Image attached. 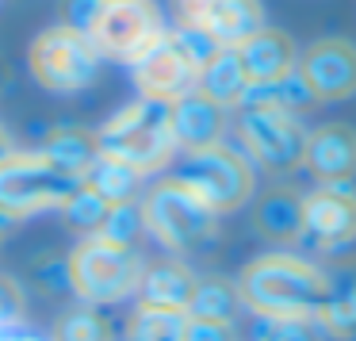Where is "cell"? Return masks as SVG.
<instances>
[{
  "label": "cell",
  "instance_id": "ffe728a7",
  "mask_svg": "<svg viewBox=\"0 0 356 341\" xmlns=\"http://www.w3.org/2000/svg\"><path fill=\"white\" fill-rule=\"evenodd\" d=\"M39 154L47 157L50 165H58L70 177H85L88 169L100 157V146H96V131H81V127H62V131L47 134V142L39 146Z\"/></svg>",
  "mask_w": 356,
  "mask_h": 341
},
{
  "label": "cell",
  "instance_id": "9a60e30c",
  "mask_svg": "<svg viewBox=\"0 0 356 341\" xmlns=\"http://www.w3.org/2000/svg\"><path fill=\"white\" fill-rule=\"evenodd\" d=\"M234 50H238V58H241L249 88L276 85V81H284L287 73H295V65H299V50H295L291 35L276 31V27H261V31H253Z\"/></svg>",
  "mask_w": 356,
  "mask_h": 341
},
{
  "label": "cell",
  "instance_id": "484cf974",
  "mask_svg": "<svg viewBox=\"0 0 356 341\" xmlns=\"http://www.w3.org/2000/svg\"><path fill=\"white\" fill-rule=\"evenodd\" d=\"M54 341H111V333L96 310H73L54 326Z\"/></svg>",
  "mask_w": 356,
  "mask_h": 341
},
{
  "label": "cell",
  "instance_id": "f1b7e54d",
  "mask_svg": "<svg viewBox=\"0 0 356 341\" xmlns=\"http://www.w3.org/2000/svg\"><path fill=\"white\" fill-rule=\"evenodd\" d=\"M96 12H100V0H65V27H73V31L88 35V27H92Z\"/></svg>",
  "mask_w": 356,
  "mask_h": 341
},
{
  "label": "cell",
  "instance_id": "9c48e42d",
  "mask_svg": "<svg viewBox=\"0 0 356 341\" xmlns=\"http://www.w3.org/2000/svg\"><path fill=\"white\" fill-rule=\"evenodd\" d=\"M100 62L104 58L96 54L88 35L73 31L65 24L42 31L31 42V54H27L31 77L50 93H81V88H88L100 77Z\"/></svg>",
  "mask_w": 356,
  "mask_h": 341
},
{
  "label": "cell",
  "instance_id": "4fadbf2b",
  "mask_svg": "<svg viewBox=\"0 0 356 341\" xmlns=\"http://www.w3.org/2000/svg\"><path fill=\"white\" fill-rule=\"evenodd\" d=\"M299 77L314 100H348L356 96V47L348 39H318L302 50Z\"/></svg>",
  "mask_w": 356,
  "mask_h": 341
},
{
  "label": "cell",
  "instance_id": "4dcf8cb0",
  "mask_svg": "<svg viewBox=\"0 0 356 341\" xmlns=\"http://www.w3.org/2000/svg\"><path fill=\"white\" fill-rule=\"evenodd\" d=\"M8 154H16V142H12V134L4 131V127H0V161H4Z\"/></svg>",
  "mask_w": 356,
  "mask_h": 341
},
{
  "label": "cell",
  "instance_id": "1f68e13d",
  "mask_svg": "<svg viewBox=\"0 0 356 341\" xmlns=\"http://www.w3.org/2000/svg\"><path fill=\"white\" fill-rule=\"evenodd\" d=\"M4 226H8V219H4V215H0V234H4Z\"/></svg>",
  "mask_w": 356,
  "mask_h": 341
},
{
  "label": "cell",
  "instance_id": "30bf717a",
  "mask_svg": "<svg viewBox=\"0 0 356 341\" xmlns=\"http://www.w3.org/2000/svg\"><path fill=\"white\" fill-rule=\"evenodd\" d=\"M165 35V19L154 0H100L88 42L100 58L131 65L142 50H149Z\"/></svg>",
  "mask_w": 356,
  "mask_h": 341
},
{
  "label": "cell",
  "instance_id": "f546056e",
  "mask_svg": "<svg viewBox=\"0 0 356 341\" xmlns=\"http://www.w3.org/2000/svg\"><path fill=\"white\" fill-rule=\"evenodd\" d=\"M184 341H234V330L222 326V322H200V318H188Z\"/></svg>",
  "mask_w": 356,
  "mask_h": 341
},
{
  "label": "cell",
  "instance_id": "603a6c76",
  "mask_svg": "<svg viewBox=\"0 0 356 341\" xmlns=\"http://www.w3.org/2000/svg\"><path fill=\"white\" fill-rule=\"evenodd\" d=\"M238 310H241V295L238 284H230V280H200L192 303H188V318H200V322L230 326L238 318Z\"/></svg>",
  "mask_w": 356,
  "mask_h": 341
},
{
  "label": "cell",
  "instance_id": "83f0119b",
  "mask_svg": "<svg viewBox=\"0 0 356 341\" xmlns=\"http://www.w3.org/2000/svg\"><path fill=\"white\" fill-rule=\"evenodd\" d=\"M257 341H322V333H318V322H299V318L268 322V318H261Z\"/></svg>",
  "mask_w": 356,
  "mask_h": 341
},
{
  "label": "cell",
  "instance_id": "e0dca14e",
  "mask_svg": "<svg viewBox=\"0 0 356 341\" xmlns=\"http://www.w3.org/2000/svg\"><path fill=\"white\" fill-rule=\"evenodd\" d=\"M195 93L207 96V100L222 104L226 111L238 108L241 100L249 96V77L241 70V58L234 47H222L211 54V62L200 70V81H195Z\"/></svg>",
  "mask_w": 356,
  "mask_h": 341
},
{
  "label": "cell",
  "instance_id": "5b68a950",
  "mask_svg": "<svg viewBox=\"0 0 356 341\" xmlns=\"http://www.w3.org/2000/svg\"><path fill=\"white\" fill-rule=\"evenodd\" d=\"M142 226L172 253H192L218 234V215L180 180H161L142 203Z\"/></svg>",
  "mask_w": 356,
  "mask_h": 341
},
{
  "label": "cell",
  "instance_id": "ba28073f",
  "mask_svg": "<svg viewBox=\"0 0 356 341\" xmlns=\"http://www.w3.org/2000/svg\"><path fill=\"white\" fill-rule=\"evenodd\" d=\"M172 180H180L184 188H192L215 215L238 211L241 203L253 196V161L245 154L230 146H211V150H195L180 161V169L172 173Z\"/></svg>",
  "mask_w": 356,
  "mask_h": 341
},
{
  "label": "cell",
  "instance_id": "7402d4cb",
  "mask_svg": "<svg viewBox=\"0 0 356 341\" xmlns=\"http://www.w3.org/2000/svg\"><path fill=\"white\" fill-rule=\"evenodd\" d=\"M138 173L127 169V165L111 161V157H96V165L81 177V188L92 192L96 200H104L108 207H119V203H134V192H138Z\"/></svg>",
  "mask_w": 356,
  "mask_h": 341
},
{
  "label": "cell",
  "instance_id": "ac0fdd59",
  "mask_svg": "<svg viewBox=\"0 0 356 341\" xmlns=\"http://www.w3.org/2000/svg\"><path fill=\"white\" fill-rule=\"evenodd\" d=\"M195 272L180 261H161L154 269L142 272L138 280V295L146 307H169V310H188L195 295Z\"/></svg>",
  "mask_w": 356,
  "mask_h": 341
},
{
  "label": "cell",
  "instance_id": "7a4b0ae2",
  "mask_svg": "<svg viewBox=\"0 0 356 341\" xmlns=\"http://www.w3.org/2000/svg\"><path fill=\"white\" fill-rule=\"evenodd\" d=\"M96 146L104 157L134 169L138 177L165 169L177 154V138H172V104L165 100H131L119 108L108 123L96 131Z\"/></svg>",
  "mask_w": 356,
  "mask_h": 341
},
{
  "label": "cell",
  "instance_id": "d6986e66",
  "mask_svg": "<svg viewBox=\"0 0 356 341\" xmlns=\"http://www.w3.org/2000/svg\"><path fill=\"white\" fill-rule=\"evenodd\" d=\"M318 326H325L333 338L356 341V269L325 272V303Z\"/></svg>",
  "mask_w": 356,
  "mask_h": 341
},
{
  "label": "cell",
  "instance_id": "7c38bea8",
  "mask_svg": "<svg viewBox=\"0 0 356 341\" xmlns=\"http://www.w3.org/2000/svg\"><path fill=\"white\" fill-rule=\"evenodd\" d=\"M314 249H345L356 241V188L318 184L302 196V238Z\"/></svg>",
  "mask_w": 356,
  "mask_h": 341
},
{
  "label": "cell",
  "instance_id": "8992f818",
  "mask_svg": "<svg viewBox=\"0 0 356 341\" xmlns=\"http://www.w3.org/2000/svg\"><path fill=\"white\" fill-rule=\"evenodd\" d=\"M142 257L131 246H115V241H104L100 234L85 238L70 257V284L92 307H108L119 303L127 295L138 292L142 280Z\"/></svg>",
  "mask_w": 356,
  "mask_h": 341
},
{
  "label": "cell",
  "instance_id": "4316f807",
  "mask_svg": "<svg viewBox=\"0 0 356 341\" xmlns=\"http://www.w3.org/2000/svg\"><path fill=\"white\" fill-rule=\"evenodd\" d=\"M62 215H65V223H70L73 230L92 234V230H100V226H104V215H108V203H104V200H96L92 192H85V188H81V192L73 196V200L65 203V207H62Z\"/></svg>",
  "mask_w": 356,
  "mask_h": 341
},
{
  "label": "cell",
  "instance_id": "5bb4252c",
  "mask_svg": "<svg viewBox=\"0 0 356 341\" xmlns=\"http://www.w3.org/2000/svg\"><path fill=\"white\" fill-rule=\"evenodd\" d=\"M302 169L318 184H353L356 177V131L348 123H322L307 131Z\"/></svg>",
  "mask_w": 356,
  "mask_h": 341
},
{
  "label": "cell",
  "instance_id": "2e32d148",
  "mask_svg": "<svg viewBox=\"0 0 356 341\" xmlns=\"http://www.w3.org/2000/svg\"><path fill=\"white\" fill-rule=\"evenodd\" d=\"M226 119H230V111H226L222 104L207 100V96H200V93L180 96V100L172 104V138H177V150L195 154V150L218 146L222 134H226Z\"/></svg>",
  "mask_w": 356,
  "mask_h": 341
},
{
  "label": "cell",
  "instance_id": "6da1fadb",
  "mask_svg": "<svg viewBox=\"0 0 356 341\" xmlns=\"http://www.w3.org/2000/svg\"><path fill=\"white\" fill-rule=\"evenodd\" d=\"M238 295L241 307L268 322L280 318L318 322L325 303V272L295 253H264L241 269Z\"/></svg>",
  "mask_w": 356,
  "mask_h": 341
},
{
  "label": "cell",
  "instance_id": "277c9868",
  "mask_svg": "<svg viewBox=\"0 0 356 341\" xmlns=\"http://www.w3.org/2000/svg\"><path fill=\"white\" fill-rule=\"evenodd\" d=\"M81 192V180L50 165L39 150L31 154H8L0 161V215L16 219L39 215V211H62Z\"/></svg>",
  "mask_w": 356,
  "mask_h": 341
},
{
  "label": "cell",
  "instance_id": "8fae6325",
  "mask_svg": "<svg viewBox=\"0 0 356 341\" xmlns=\"http://www.w3.org/2000/svg\"><path fill=\"white\" fill-rule=\"evenodd\" d=\"M180 27L211 39L215 47H238L264 27L261 0H172Z\"/></svg>",
  "mask_w": 356,
  "mask_h": 341
},
{
  "label": "cell",
  "instance_id": "d4e9b609",
  "mask_svg": "<svg viewBox=\"0 0 356 341\" xmlns=\"http://www.w3.org/2000/svg\"><path fill=\"white\" fill-rule=\"evenodd\" d=\"M146 230L142 226V207H134V203H119V207H108V215H104V226L96 234H100L104 241H115V246H131L134 249V238Z\"/></svg>",
  "mask_w": 356,
  "mask_h": 341
},
{
  "label": "cell",
  "instance_id": "52a82bcc",
  "mask_svg": "<svg viewBox=\"0 0 356 341\" xmlns=\"http://www.w3.org/2000/svg\"><path fill=\"white\" fill-rule=\"evenodd\" d=\"M238 138L245 146V157L257 161L261 169L295 173L302 169V146H307V127L299 123L295 111H284L276 104L245 100L238 108Z\"/></svg>",
  "mask_w": 356,
  "mask_h": 341
},
{
  "label": "cell",
  "instance_id": "3957f363",
  "mask_svg": "<svg viewBox=\"0 0 356 341\" xmlns=\"http://www.w3.org/2000/svg\"><path fill=\"white\" fill-rule=\"evenodd\" d=\"M215 50H222V47H215L211 39L188 31V27L165 31L154 47L142 50V54L131 62L134 88H138L146 100L177 104L180 96L195 93L200 70L211 62V54H215Z\"/></svg>",
  "mask_w": 356,
  "mask_h": 341
},
{
  "label": "cell",
  "instance_id": "cb8c5ba5",
  "mask_svg": "<svg viewBox=\"0 0 356 341\" xmlns=\"http://www.w3.org/2000/svg\"><path fill=\"white\" fill-rule=\"evenodd\" d=\"M188 333V310H169V307H146L134 310L127 326V341H184Z\"/></svg>",
  "mask_w": 356,
  "mask_h": 341
},
{
  "label": "cell",
  "instance_id": "44dd1931",
  "mask_svg": "<svg viewBox=\"0 0 356 341\" xmlns=\"http://www.w3.org/2000/svg\"><path fill=\"white\" fill-rule=\"evenodd\" d=\"M257 230L268 241H299L302 238V196L291 188H272L257 203Z\"/></svg>",
  "mask_w": 356,
  "mask_h": 341
}]
</instances>
